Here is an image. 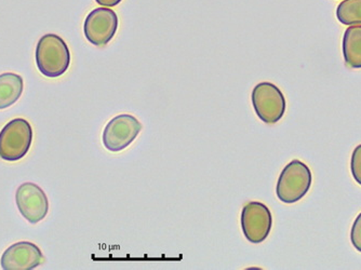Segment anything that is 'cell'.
<instances>
[{"label": "cell", "instance_id": "obj_13", "mask_svg": "<svg viewBox=\"0 0 361 270\" xmlns=\"http://www.w3.org/2000/svg\"><path fill=\"white\" fill-rule=\"evenodd\" d=\"M350 171L354 180L361 185V144L355 148L350 160Z\"/></svg>", "mask_w": 361, "mask_h": 270}, {"label": "cell", "instance_id": "obj_3", "mask_svg": "<svg viewBox=\"0 0 361 270\" xmlns=\"http://www.w3.org/2000/svg\"><path fill=\"white\" fill-rule=\"evenodd\" d=\"M32 128L23 118H16L0 131V158L5 161H19L27 155L32 146Z\"/></svg>", "mask_w": 361, "mask_h": 270}, {"label": "cell", "instance_id": "obj_1", "mask_svg": "<svg viewBox=\"0 0 361 270\" xmlns=\"http://www.w3.org/2000/svg\"><path fill=\"white\" fill-rule=\"evenodd\" d=\"M36 65L48 78H58L68 72L71 51L68 44L56 34H46L36 47Z\"/></svg>", "mask_w": 361, "mask_h": 270}, {"label": "cell", "instance_id": "obj_9", "mask_svg": "<svg viewBox=\"0 0 361 270\" xmlns=\"http://www.w3.org/2000/svg\"><path fill=\"white\" fill-rule=\"evenodd\" d=\"M44 261L42 250L35 243L28 241L10 245L0 259L4 270H32Z\"/></svg>", "mask_w": 361, "mask_h": 270}, {"label": "cell", "instance_id": "obj_11", "mask_svg": "<svg viewBox=\"0 0 361 270\" xmlns=\"http://www.w3.org/2000/svg\"><path fill=\"white\" fill-rule=\"evenodd\" d=\"M343 56L350 68H361V24L350 25L344 32Z\"/></svg>", "mask_w": 361, "mask_h": 270}, {"label": "cell", "instance_id": "obj_2", "mask_svg": "<svg viewBox=\"0 0 361 270\" xmlns=\"http://www.w3.org/2000/svg\"><path fill=\"white\" fill-rule=\"evenodd\" d=\"M312 182L313 174L310 168L300 160H292L283 168L278 178L276 195L281 202L295 204L306 196Z\"/></svg>", "mask_w": 361, "mask_h": 270}, {"label": "cell", "instance_id": "obj_7", "mask_svg": "<svg viewBox=\"0 0 361 270\" xmlns=\"http://www.w3.org/2000/svg\"><path fill=\"white\" fill-rule=\"evenodd\" d=\"M118 28L116 12L107 7L97 8L87 16L84 34L90 44L104 47L113 39Z\"/></svg>", "mask_w": 361, "mask_h": 270}, {"label": "cell", "instance_id": "obj_12", "mask_svg": "<svg viewBox=\"0 0 361 270\" xmlns=\"http://www.w3.org/2000/svg\"><path fill=\"white\" fill-rule=\"evenodd\" d=\"M336 18L344 25L361 24V0H343L336 9Z\"/></svg>", "mask_w": 361, "mask_h": 270}, {"label": "cell", "instance_id": "obj_4", "mask_svg": "<svg viewBox=\"0 0 361 270\" xmlns=\"http://www.w3.org/2000/svg\"><path fill=\"white\" fill-rule=\"evenodd\" d=\"M253 109L267 125H275L285 116L287 103L281 89L271 82L257 83L252 90Z\"/></svg>", "mask_w": 361, "mask_h": 270}, {"label": "cell", "instance_id": "obj_10", "mask_svg": "<svg viewBox=\"0 0 361 270\" xmlns=\"http://www.w3.org/2000/svg\"><path fill=\"white\" fill-rule=\"evenodd\" d=\"M24 81L16 73L0 75V111L8 109L19 101L23 93Z\"/></svg>", "mask_w": 361, "mask_h": 270}, {"label": "cell", "instance_id": "obj_6", "mask_svg": "<svg viewBox=\"0 0 361 270\" xmlns=\"http://www.w3.org/2000/svg\"><path fill=\"white\" fill-rule=\"evenodd\" d=\"M240 223L245 239L257 245L267 240L271 233L273 217L269 207L259 201H251L241 211Z\"/></svg>", "mask_w": 361, "mask_h": 270}, {"label": "cell", "instance_id": "obj_15", "mask_svg": "<svg viewBox=\"0 0 361 270\" xmlns=\"http://www.w3.org/2000/svg\"><path fill=\"white\" fill-rule=\"evenodd\" d=\"M123 0H95L97 5L102 6V7L111 8L115 6L119 5Z\"/></svg>", "mask_w": 361, "mask_h": 270}, {"label": "cell", "instance_id": "obj_14", "mask_svg": "<svg viewBox=\"0 0 361 270\" xmlns=\"http://www.w3.org/2000/svg\"><path fill=\"white\" fill-rule=\"evenodd\" d=\"M350 241H352L355 249L361 252V213H359L353 224L352 231H350Z\"/></svg>", "mask_w": 361, "mask_h": 270}, {"label": "cell", "instance_id": "obj_8", "mask_svg": "<svg viewBox=\"0 0 361 270\" xmlns=\"http://www.w3.org/2000/svg\"><path fill=\"white\" fill-rule=\"evenodd\" d=\"M16 207L22 216L32 223L37 224L47 216L49 211V200L46 192L34 183L20 185L16 194Z\"/></svg>", "mask_w": 361, "mask_h": 270}, {"label": "cell", "instance_id": "obj_5", "mask_svg": "<svg viewBox=\"0 0 361 270\" xmlns=\"http://www.w3.org/2000/svg\"><path fill=\"white\" fill-rule=\"evenodd\" d=\"M142 130V123L129 113L114 117L103 131V145L111 153H119L131 145Z\"/></svg>", "mask_w": 361, "mask_h": 270}]
</instances>
